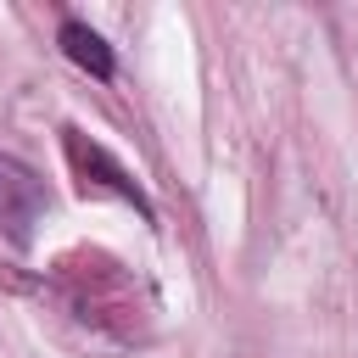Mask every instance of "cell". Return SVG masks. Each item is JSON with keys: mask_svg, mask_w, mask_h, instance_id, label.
<instances>
[{"mask_svg": "<svg viewBox=\"0 0 358 358\" xmlns=\"http://www.w3.org/2000/svg\"><path fill=\"white\" fill-rule=\"evenodd\" d=\"M62 145H67V162H73V173H78V185H84L90 196H117V201H129V207H140V213L151 218L145 190L129 179V168H123L106 145H95L84 129H62Z\"/></svg>", "mask_w": 358, "mask_h": 358, "instance_id": "2", "label": "cell"}, {"mask_svg": "<svg viewBox=\"0 0 358 358\" xmlns=\"http://www.w3.org/2000/svg\"><path fill=\"white\" fill-rule=\"evenodd\" d=\"M50 196L39 185V173L28 162H17L11 151H0V241L6 246H28L39 218H45Z\"/></svg>", "mask_w": 358, "mask_h": 358, "instance_id": "1", "label": "cell"}, {"mask_svg": "<svg viewBox=\"0 0 358 358\" xmlns=\"http://www.w3.org/2000/svg\"><path fill=\"white\" fill-rule=\"evenodd\" d=\"M62 50H67V62L73 67H84L90 78H112V45L90 28V22H62Z\"/></svg>", "mask_w": 358, "mask_h": 358, "instance_id": "3", "label": "cell"}]
</instances>
